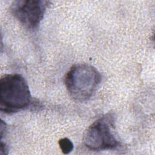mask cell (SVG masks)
Masks as SVG:
<instances>
[{
  "instance_id": "obj_1",
  "label": "cell",
  "mask_w": 155,
  "mask_h": 155,
  "mask_svg": "<svg viewBox=\"0 0 155 155\" xmlns=\"http://www.w3.org/2000/svg\"><path fill=\"white\" fill-rule=\"evenodd\" d=\"M31 96L27 82L19 74H8L0 79V110L7 113L27 107Z\"/></svg>"
},
{
  "instance_id": "obj_2",
  "label": "cell",
  "mask_w": 155,
  "mask_h": 155,
  "mask_svg": "<svg viewBox=\"0 0 155 155\" xmlns=\"http://www.w3.org/2000/svg\"><path fill=\"white\" fill-rule=\"evenodd\" d=\"M101 75L93 66L79 64L73 65L67 73L65 83L70 95L75 100L83 101L96 91Z\"/></svg>"
},
{
  "instance_id": "obj_3",
  "label": "cell",
  "mask_w": 155,
  "mask_h": 155,
  "mask_svg": "<svg viewBox=\"0 0 155 155\" xmlns=\"http://www.w3.org/2000/svg\"><path fill=\"white\" fill-rule=\"evenodd\" d=\"M114 119L107 114L93 122L84 136L85 147L93 151L114 149L120 144L113 133Z\"/></svg>"
},
{
  "instance_id": "obj_4",
  "label": "cell",
  "mask_w": 155,
  "mask_h": 155,
  "mask_svg": "<svg viewBox=\"0 0 155 155\" xmlns=\"http://www.w3.org/2000/svg\"><path fill=\"white\" fill-rule=\"evenodd\" d=\"M48 3L43 0H18L12 4L10 10L25 27L35 29L42 20Z\"/></svg>"
},
{
  "instance_id": "obj_5",
  "label": "cell",
  "mask_w": 155,
  "mask_h": 155,
  "mask_svg": "<svg viewBox=\"0 0 155 155\" xmlns=\"http://www.w3.org/2000/svg\"><path fill=\"white\" fill-rule=\"evenodd\" d=\"M59 147L64 154L70 153L73 149V144L72 142L68 138H63L59 141Z\"/></svg>"
}]
</instances>
